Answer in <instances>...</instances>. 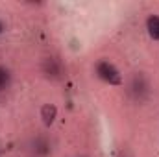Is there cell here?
Here are the masks:
<instances>
[{"label":"cell","instance_id":"6da1fadb","mask_svg":"<svg viewBox=\"0 0 159 157\" xmlns=\"http://www.w3.org/2000/svg\"><path fill=\"white\" fill-rule=\"evenodd\" d=\"M128 92H129V96H131L135 102H143V100L148 96V92H150V83H148V79H146V76H144L143 72H137V74L131 76L129 85H128Z\"/></svg>","mask_w":159,"mask_h":157},{"label":"cell","instance_id":"7a4b0ae2","mask_svg":"<svg viewBox=\"0 0 159 157\" xmlns=\"http://www.w3.org/2000/svg\"><path fill=\"white\" fill-rule=\"evenodd\" d=\"M94 70H96L98 78L102 79V81H106V83H109V85H120L122 83V74H120L119 69L111 61H106V59L98 61L96 67H94Z\"/></svg>","mask_w":159,"mask_h":157},{"label":"cell","instance_id":"3957f363","mask_svg":"<svg viewBox=\"0 0 159 157\" xmlns=\"http://www.w3.org/2000/svg\"><path fill=\"white\" fill-rule=\"evenodd\" d=\"M41 69H43V74L50 79H59L63 76V65L56 57H44Z\"/></svg>","mask_w":159,"mask_h":157},{"label":"cell","instance_id":"277c9868","mask_svg":"<svg viewBox=\"0 0 159 157\" xmlns=\"http://www.w3.org/2000/svg\"><path fill=\"white\" fill-rule=\"evenodd\" d=\"M57 118V107L54 104H44L41 107V120L44 126H52Z\"/></svg>","mask_w":159,"mask_h":157},{"label":"cell","instance_id":"5b68a950","mask_svg":"<svg viewBox=\"0 0 159 157\" xmlns=\"http://www.w3.org/2000/svg\"><path fill=\"white\" fill-rule=\"evenodd\" d=\"M32 152L35 154L37 157H44L50 154V142L44 139V137H37L32 144Z\"/></svg>","mask_w":159,"mask_h":157},{"label":"cell","instance_id":"8992f818","mask_svg":"<svg viewBox=\"0 0 159 157\" xmlns=\"http://www.w3.org/2000/svg\"><path fill=\"white\" fill-rule=\"evenodd\" d=\"M146 32L154 41H159V15H150L146 19Z\"/></svg>","mask_w":159,"mask_h":157},{"label":"cell","instance_id":"52a82bcc","mask_svg":"<svg viewBox=\"0 0 159 157\" xmlns=\"http://www.w3.org/2000/svg\"><path fill=\"white\" fill-rule=\"evenodd\" d=\"M11 85V70L7 67H0V92Z\"/></svg>","mask_w":159,"mask_h":157},{"label":"cell","instance_id":"ba28073f","mask_svg":"<svg viewBox=\"0 0 159 157\" xmlns=\"http://www.w3.org/2000/svg\"><path fill=\"white\" fill-rule=\"evenodd\" d=\"M4 30H6V26H4V22H2V20H0V34H2V32H4Z\"/></svg>","mask_w":159,"mask_h":157}]
</instances>
